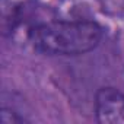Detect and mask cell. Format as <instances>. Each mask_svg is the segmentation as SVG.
<instances>
[{
  "mask_svg": "<svg viewBox=\"0 0 124 124\" xmlns=\"http://www.w3.org/2000/svg\"><path fill=\"white\" fill-rule=\"evenodd\" d=\"M102 34V28L92 21H53L34 26L28 37L42 54L79 55L96 48Z\"/></svg>",
  "mask_w": 124,
  "mask_h": 124,
  "instance_id": "cell-1",
  "label": "cell"
},
{
  "mask_svg": "<svg viewBox=\"0 0 124 124\" xmlns=\"http://www.w3.org/2000/svg\"><path fill=\"white\" fill-rule=\"evenodd\" d=\"M95 114L101 124H124V93L115 88H101L95 95Z\"/></svg>",
  "mask_w": 124,
  "mask_h": 124,
  "instance_id": "cell-2",
  "label": "cell"
},
{
  "mask_svg": "<svg viewBox=\"0 0 124 124\" xmlns=\"http://www.w3.org/2000/svg\"><path fill=\"white\" fill-rule=\"evenodd\" d=\"M25 120L22 117H19L16 112H13L12 109L3 108L0 112V123L2 124H18V123H23Z\"/></svg>",
  "mask_w": 124,
  "mask_h": 124,
  "instance_id": "cell-3",
  "label": "cell"
}]
</instances>
